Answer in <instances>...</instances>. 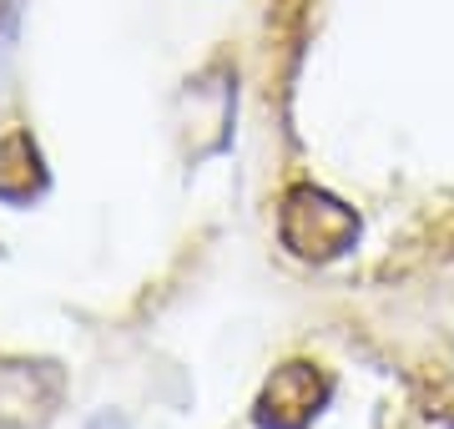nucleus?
<instances>
[{
    "label": "nucleus",
    "instance_id": "obj_3",
    "mask_svg": "<svg viewBox=\"0 0 454 429\" xmlns=\"http://www.w3.org/2000/svg\"><path fill=\"white\" fill-rule=\"evenodd\" d=\"M86 429H127V419H121V414H97Z\"/></svg>",
    "mask_w": 454,
    "mask_h": 429
},
{
    "label": "nucleus",
    "instance_id": "obj_2",
    "mask_svg": "<svg viewBox=\"0 0 454 429\" xmlns=\"http://www.w3.org/2000/svg\"><path fill=\"white\" fill-rule=\"evenodd\" d=\"M313 399H318V379H313V369L303 363H288V369H278L268 389L258 399V419L273 429H293L303 414L313 410Z\"/></svg>",
    "mask_w": 454,
    "mask_h": 429
},
{
    "label": "nucleus",
    "instance_id": "obj_1",
    "mask_svg": "<svg viewBox=\"0 0 454 429\" xmlns=\"http://www.w3.org/2000/svg\"><path fill=\"white\" fill-rule=\"evenodd\" d=\"M354 213L333 202L328 192H313V187H298L288 192V207H283V243H288L298 258H333L354 243Z\"/></svg>",
    "mask_w": 454,
    "mask_h": 429
}]
</instances>
